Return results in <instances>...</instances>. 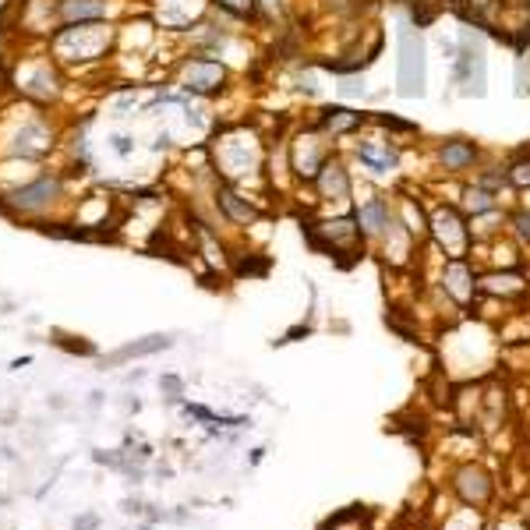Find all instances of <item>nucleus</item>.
<instances>
[{"label": "nucleus", "instance_id": "4468645a", "mask_svg": "<svg viewBox=\"0 0 530 530\" xmlns=\"http://www.w3.org/2000/svg\"><path fill=\"white\" fill-rule=\"evenodd\" d=\"M311 184H315V191H319L322 202H350V191H354L350 170H347V163H343L339 155H329Z\"/></svg>", "mask_w": 530, "mask_h": 530}, {"label": "nucleus", "instance_id": "72a5a7b5", "mask_svg": "<svg viewBox=\"0 0 530 530\" xmlns=\"http://www.w3.org/2000/svg\"><path fill=\"white\" fill-rule=\"evenodd\" d=\"M495 530H527V527H520V523H513V520H506V523H498Z\"/></svg>", "mask_w": 530, "mask_h": 530}, {"label": "nucleus", "instance_id": "0eeeda50", "mask_svg": "<svg viewBox=\"0 0 530 530\" xmlns=\"http://www.w3.org/2000/svg\"><path fill=\"white\" fill-rule=\"evenodd\" d=\"M399 96H424V39L410 21L399 25Z\"/></svg>", "mask_w": 530, "mask_h": 530}, {"label": "nucleus", "instance_id": "7ed1b4c3", "mask_svg": "<svg viewBox=\"0 0 530 530\" xmlns=\"http://www.w3.org/2000/svg\"><path fill=\"white\" fill-rule=\"evenodd\" d=\"M212 155H216V173H220L223 180L230 184H240L244 177H252L262 170V145L255 135H247L244 128L223 135V138H216L212 145Z\"/></svg>", "mask_w": 530, "mask_h": 530}, {"label": "nucleus", "instance_id": "473e14b6", "mask_svg": "<svg viewBox=\"0 0 530 530\" xmlns=\"http://www.w3.org/2000/svg\"><path fill=\"white\" fill-rule=\"evenodd\" d=\"M163 389L170 392V399H180V379H173V375H167V379H163Z\"/></svg>", "mask_w": 530, "mask_h": 530}, {"label": "nucleus", "instance_id": "412c9836", "mask_svg": "<svg viewBox=\"0 0 530 530\" xmlns=\"http://www.w3.org/2000/svg\"><path fill=\"white\" fill-rule=\"evenodd\" d=\"M498 209H502L498 195L481 188V184H466V188L460 191V212L466 216V220H481V216H491Z\"/></svg>", "mask_w": 530, "mask_h": 530}, {"label": "nucleus", "instance_id": "f8f14e48", "mask_svg": "<svg viewBox=\"0 0 530 530\" xmlns=\"http://www.w3.org/2000/svg\"><path fill=\"white\" fill-rule=\"evenodd\" d=\"M212 205L220 209V216L227 223H234V227H255L258 220H262V209L247 198L244 191H237V184H230V180H220L216 184V191H212Z\"/></svg>", "mask_w": 530, "mask_h": 530}, {"label": "nucleus", "instance_id": "c85d7f7f", "mask_svg": "<svg viewBox=\"0 0 530 530\" xmlns=\"http://www.w3.org/2000/svg\"><path fill=\"white\" fill-rule=\"evenodd\" d=\"M375 124L389 131V138H392V135H417V124L399 120V117H392V113H375Z\"/></svg>", "mask_w": 530, "mask_h": 530}, {"label": "nucleus", "instance_id": "f03ea898", "mask_svg": "<svg viewBox=\"0 0 530 530\" xmlns=\"http://www.w3.org/2000/svg\"><path fill=\"white\" fill-rule=\"evenodd\" d=\"M113 46V28H106L103 21L92 25H60L53 39H50V53L57 64H88V60H103Z\"/></svg>", "mask_w": 530, "mask_h": 530}, {"label": "nucleus", "instance_id": "7c9ffc66", "mask_svg": "<svg viewBox=\"0 0 530 530\" xmlns=\"http://www.w3.org/2000/svg\"><path fill=\"white\" fill-rule=\"evenodd\" d=\"M287 11L283 0H255V18L258 21H279Z\"/></svg>", "mask_w": 530, "mask_h": 530}, {"label": "nucleus", "instance_id": "2eb2a0df", "mask_svg": "<svg viewBox=\"0 0 530 530\" xmlns=\"http://www.w3.org/2000/svg\"><path fill=\"white\" fill-rule=\"evenodd\" d=\"M354 220H357V230H361V237L364 240H382V234L389 230V223L396 220V205L389 202V198H382V195H375V198H368V202H361L357 209H354Z\"/></svg>", "mask_w": 530, "mask_h": 530}, {"label": "nucleus", "instance_id": "9b49d317", "mask_svg": "<svg viewBox=\"0 0 530 530\" xmlns=\"http://www.w3.org/2000/svg\"><path fill=\"white\" fill-rule=\"evenodd\" d=\"M439 287H442V294L460 311H466V307L477 301V294H481V287H477V269L471 265V258H446Z\"/></svg>", "mask_w": 530, "mask_h": 530}, {"label": "nucleus", "instance_id": "a211bd4d", "mask_svg": "<svg viewBox=\"0 0 530 530\" xmlns=\"http://www.w3.org/2000/svg\"><path fill=\"white\" fill-rule=\"evenodd\" d=\"M364 120H368V117L357 113V110H350V106L329 103V106H322V113H319V120H315V128H319L329 142H336V138H347V135L361 131Z\"/></svg>", "mask_w": 530, "mask_h": 530}, {"label": "nucleus", "instance_id": "dca6fc26", "mask_svg": "<svg viewBox=\"0 0 530 530\" xmlns=\"http://www.w3.org/2000/svg\"><path fill=\"white\" fill-rule=\"evenodd\" d=\"M435 160H439V170L460 177L481 163V149L471 138H442L439 149H435Z\"/></svg>", "mask_w": 530, "mask_h": 530}, {"label": "nucleus", "instance_id": "bb28decb", "mask_svg": "<svg viewBox=\"0 0 530 530\" xmlns=\"http://www.w3.org/2000/svg\"><path fill=\"white\" fill-rule=\"evenodd\" d=\"M212 8L223 18H255V0H212Z\"/></svg>", "mask_w": 530, "mask_h": 530}, {"label": "nucleus", "instance_id": "1a4fd4ad", "mask_svg": "<svg viewBox=\"0 0 530 530\" xmlns=\"http://www.w3.org/2000/svg\"><path fill=\"white\" fill-rule=\"evenodd\" d=\"M307 240H311V247H319V252H325V255H357L361 244H364L354 216H339V220L315 223L307 230Z\"/></svg>", "mask_w": 530, "mask_h": 530}, {"label": "nucleus", "instance_id": "aec40b11", "mask_svg": "<svg viewBox=\"0 0 530 530\" xmlns=\"http://www.w3.org/2000/svg\"><path fill=\"white\" fill-rule=\"evenodd\" d=\"M477 287H481V294L513 301V297H523V294H527V279H523L520 272H513V269H502V272L495 269V272L477 276Z\"/></svg>", "mask_w": 530, "mask_h": 530}, {"label": "nucleus", "instance_id": "ddd939ff", "mask_svg": "<svg viewBox=\"0 0 530 530\" xmlns=\"http://www.w3.org/2000/svg\"><path fill=\"white\" fill-rule=\"evenodd\" d=\"M453 491L460 495L463 506L484 509L491 502V495H495V481H491V474L484 471V466L463 463V466H456V474H453Z\"/></svg>", "mask_w": 530, "mask_h": 530}, {"label": "nucleus", "instance_id": "f704fd0d", "mask_svg": "<svg viewBox=\"0 0 530 530\" xmlns=\"http://www.w3.org/2000/svg\"><path fill=\"white\" fill-rule=\"evenodd\" d=\"M449 4H453V8H460V4H471V0H449Z\"/></svg>", "mask_w": 530, "mask_h": 530}, {"label": "nucleus", "instance_id": "6ab92c4d", "mask_svg": "<svg viewBox=\"0 0 530 530\" xmlns=\"http://www.w3.org/2000/svg\"><path fill=\"white\" fill-rule=\"evenodd\" d=\"M113 15V0H57L60 25H92Z\"/></svg>", "mask_w": 530, "mask_h": 530}, {"label": "nucleus", "instance_id": "f257e3e1", "mask_svg": "<svg viewBox=\"0 0 530 530\" xmlns=\"http://www.w3.org/2000/svg\"><path fill=\"white\" fill-rule=\"evenodd\" d=\"M64 195H68V177L60 170H43L0 191V209L8 216H21V220H39L53 205L64 202Z\"/></svg>", "mask_w": 530, "mask_h": 530}, {"label": "nucleus", "instance_id": "423d86ee", "mask_svg": "<svg viewBox=\"0 0 530 530\" xmlns=\"http://www.w3.org/2000/svg\"><path fill=\"white\" fill-rule=\"evenodd\" d=\"M227 64L205 53H188L177 68V85L188 96H220L227 88Z\"/></svg>", "mask_w": 530, "mask_h": 530}, {"label": "nucleus", "instance_id": "20e7f679", "mask_svg": "<svg viewBox=\"0 0 530 530\" xmlns=\"http://www.w3.org/2000/svg\"><path fill=\"white\" fill-rule=\"evenodd\" d=\"M453 85L460 96H484L488 92V57H484V39L474 28H460V43L453 53Z\"/></svg>", "mask_w": 530, "mask_h": 530}, {"label": "nucleus", "instance_id": "5701e85b", "mask_svg": "<svg viewBox=\"0 0 530 530\" xmlns=\"http://www.w3.org/2000/svg\"><path fill=\"white\" fill-rule=\"evenodd\" d=\"M167 347H170V336L155 332V336H145V339H138V343H128V347H120L110 361L120 364V361H131V357H149V354H155V350H167Z\"/></svg>", "mask_w": 530, "mask_h": 530}, {"label": "nucleus", "instance_id": "2f4dec72", "mask_svg": "<svg viewBox=\"0 0 530 530\" xmlns=\"http://www.w3.org/2000/svg\"><path fill=\"white\" fill-rule=\"evenodd\" d=\"M110 149L120 155V160H128V155L135 152V138L131 135H110Z\"/></svg>", "mask_w": 530, "mask_h": 530}, {"label": "nucleus", "instance_id": "4be33fe9", "mask_svg": "<svg viewBox=\"0 0 530 530\" xmlns=\"http://www.w3.org/2000/svg\"><path fill=\"white\" fill-rule=\"evenodd\" d=\"M396 216H399V223L410 230L414 240H428V216H424V209L417 205V198L399 195V202H396Z\"/></svg>", "mask_w": 530, "mask_h": 530}, {"label": "nucleus", "instance_id": "a878e982", "mask_svg": "<svg viewBox=\"0 0 530 530\" xmlns=\"http://www.w3.org/2000/svg\"><path fill=\"white\" fill-rule=\"evenodd\" d=\"M474 184H481V188H488V191H495V195H502V188H509L506 167H484V170H477Z\"/></svg>", "mask_w": 530, "mask_h": 530}, {"label": "nucleus", "instance_id": "39448f33", "mask_svg": "<svg viewBox=\"0 0 530 530\" xmlns=\"http://www.w3.org/2000/svg\"><path fill=\"white\" fill-rule=\"evenodd\" d=\"M428 237L446 258H471L474 234H471V220L460 212V205H446V202L435 205L428 216Z\"/></svg>", "mask_w": 530, "mask_h": 530}, {"label": "nucleus", "instance_id": "f3484780", "mask_svg": "<svg viewBox=\"0 0 530 530\" xmlns=\"http://www.w3.org/2000/svg\"><path fill=\"white\" fill-rule=\"evenodd\" d=\"M357 163L364 170H371L375 177H386V173H396L399 170V149H396V138H371V142H357L354 149Z\"/></svg>", "mask_w": 530, "mask_h": 530}, {"label": "nucleus", "instance_id": "b1692460", "mask_svg": "<svg viewBox=\"0 0 530 530\" xmlns=\"http://www.w3.org/2000/svg\"><path fill=\"white\" fill-rule=\"evenodd\" d=\"M506 227H509L513 240L523 247V252H530V209H513L506 216Z\"/></svg>", "mask_w": 530, "mask_h": 530}, {"label": "nucleus", "instance_id": "6e6552de", "mask_svg": "<svg viewBox=\"0 0 530 530\" xmlns=\"http://www.w3.org/2000/svg\"><path fill=\"white\" fill-rule=\"evenodd\" d=\"M15 88L21 92L25 100H32V103H50L57 100V92H60V64L50 57H39V60H25V68L11 78Z\"/></svg>", "mask_w": 530, "mask_h": 530}, {"label": "nucleus", "instance_id": "393cba45", "mask_svg": "<svg viewBox=\"0 0 530 530\" xmlns=\"http://www.w3.org/2000/svg\"><path fill=\"white\" fill-rule=\"evenodd\" d=\"M506 177H509V188H516V191L530 188V152H520L516 160L506 163Z\"/></svg>", "mask_w": 530, "mask_h": 530}, {"label": "nucleus", "instance_id": "cd10ccee", "mask_svg": "<svg viewBox=\"0 0 530 530\" xmlns=\"http://www.w3.org/2000/svg\"><path fill=\"white\" fill-rule=\"evenodd\" d=\"M294 82H297V92H301V96H307V100H315V96H319V92H322V85H319V75H315V71H311V64L297 68Z\"/></svg>", "mask_w": 530, "mask_h": 530}, {"label": "nucleus", "instance_id": "c756f323", "mask_svg": "<svg viewBox=\"0 0 530 530\" xmlns=\"http://www.w3.org/2000/svg\"><path fill=\"white\" fill-rule=\"evenodd\" d=\"M336 92H339V100H361L368 88H364V78L361 75H343L339 85H336Z\"/></svg>", "mask_w": 530, "mask_h": 530}, {"label": "nucleus", "instance_id": "9d476101", "mask_svg": "<svg viewBox=\"0 0 530 530\" xmlns=\"http://www.w3.org/2000/svg\"><path fill=\"white\" fill-rule=\"evenodd\" d=\"M329 145H332V142L315 128V124L294 138V145H290V170H294V177H297L301 184H311V180H315V173L322 170V163L332 155Z\"/></svg>", "mask_w": 530, "mask_h": 530}]
</instances>
